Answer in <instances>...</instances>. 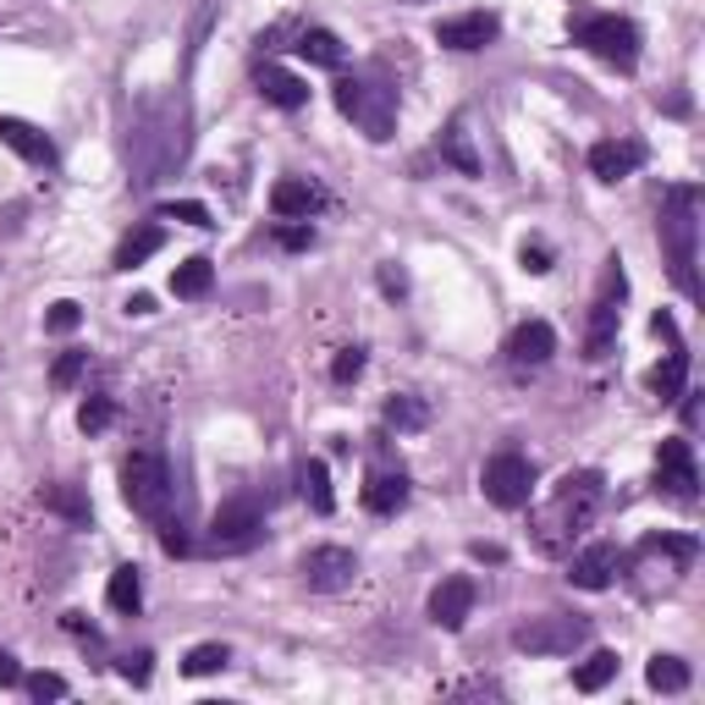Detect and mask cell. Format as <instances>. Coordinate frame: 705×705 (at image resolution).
Here are the masks:
<instances>
[{
  "mask_svg": "<svg viewBox=\"0 0 705 705\" xmlns=\"http://www.w3.org/2000/svg\"><path fill=\"white\" fill-rule=\"evenodd\" d=\"M182 149H188V116H182V100L160 94V100H144L133 111V127H127V160H133V182L149 188L160 177H171L182 166Z\"/></svg>",
  "mask_w": 705,
  "mask_h": 705,
  "instance_id": "6da1fadb",
  "label": "cell"
},
{
  "mask_svg": "<svg viewBox=\"0 0 705 705\" xmlns=\"http://www.w3.org/2000/svg\"><path fill=\"white\" fill-rule=\"evenodd\" d=\"M661 254H667L678 292L700 303V270H694L700 265V188L694 182H672L661 199Z\"/></svg>",
  "mask_w": 705,
  "mask_h": 705,
  "instance_id": "7a4b0ae2",
  "label": "cell"
},
{
  "mask_svg": "<svg viewBox=\"0 0 705 705\" xmlns=\"http://www.w3.org/2000/svg\"><path fill=\"white\" fill-rule=\"evenodd\" d=\"M601 496H606V480L595 474V469H579V474H562V485H557V496H551V507L540 513V524H535V546L546 551V557H557V551H568L590 524H595V513H601Z\"/></svg>",
  "mask_w": 705,
  "mask_h": 705,
  "instance_id": "3957f363",
  "label": "cell"
},
{
  "mask_svg": "<svg viewBox=\"0 0 705 705\" xmlns=\"http://www.w3.org/2000/svg\"><path fill=\"white\" fill-rule=\"evenodd\" d=\"M331 100H336V111L359 127L365 138H376V144H387L392 133H398V78L387 72V67H365V72H352V78H336V89H331Z\"/></svg>",
  "mask_w": 705,
  "mask_h": 705,
  "instance_id": "277c9868",
  "label": "cell"
},
{
  "mask_svg": "<svg viewBox=\"0 0 705 705\" xmlns=\"http://www.w3.org/2000/svg\"><path fill=\"white\" fill-rule=\"evenodd\" d=\"M171 496H177V485H171L166 452L133 447V452L122 458V502H127L144 524H160V518H171Z\"/></svg>",
  "mask_w": 705,
  "mask_h": 705,
  "instance_id": "5b68a950",
  "label": "cell"
},
{
  "mask_svg": "<svg viewBox=\"0 0 705 705\" xmlns=\"http://www.w3.org/2000/svg\"><path fill=\"white\" fill-rule=\"evenodd\" d=\"M568 34H573V45H584L595 61H606V67H617V72H634V67H639V29H634L628 18H612V12H601V18H573Z\"/></svg>",
  "mask_w": 705,
  "mask_h": 705,
  "instance_id": "8992f818",
  "label": "cell"
},
{
  "mask_svg": "<svg viewBox=\"0 0 705 705\" xmlns=\"http://www.w3.org/2000/svg\"><path fill=\"white\" fill-rule=\"evenodd\" d=\"M623 298H628V276H623V265H617V259H606L601 287H595V303H590V331H584V359H590V365H601L606 352L617 347Z\"/></svg>",
  "mask_w": 705,
  "mask_h": 705,
  "instance_id": "52a82bcc",
  "label": "cell"
},
{
  "mask_svg": "<svg viewBox=\"0 0 705 705\" xmlns=\"http://www.w3.org/2000/svg\"><path fill=\"white\" fill-rule=\"evenodd\" d=\"M265 535H270V529H265V507H259L254 496H232V502H221L215 518H210V551H215V557H243V551H254Z\"/></svg>",
  "mask_w": 705,
  "mask_h": 705,
  "instance_id": "ba28073f",
  "label": "cell"
},
{
  "mask_svg": "<svg viewBox=\"0 0 705 705\" xmlns=\"http://www.w3.org/2000/svg\"><path fill=\"white\" fill-rule=\"evenodd\" d=\"M480 491H485V502L491 507H502V513H518V507H529V496H535V463L524 458V452H496V458H485V469H480Z\"/></svg>",
  "mask_w": 705,
  "mask_h": 705,
  "instance_id": "9c48e42d",
  "label": "cell"
},
{
  "mask_svg": "<svg viewBox=\"0 0 705 705\" xmlns=\"http://www.w3.org/2000/svg\"><path fill=\"white\" fill-rule=\"evenodd\" d=\"M584 639H590V623L573 612H546V617H529L513 628V650H524V656H573Z\"/></svg>",
  "mask_w": 705,
  "mask_h": 705,
  "instance_id": "30bf717a",
  "label": "cell"
},
{
  "mask_svg": "<svg viewBox=\"0 0 705 705\" xmlns=\"http://www.w3.org/2000/svg\"><path fill=\"white\" fill-rule=\"evenodd\" d=\"M656 491L667 502H683V507L700 496V463H694V447L683 436L661 441V452H656Z\"/></svg>",
  "mask_w": 705,
  "mask_h": 705,
  "instance_id": "8fae6325",
  "label": "cell"
},
{
  "mask_svg": "<svg viewBox=\"0 0 705 705\" xmlns=\"http://www.w3.org/2000/svg\"><path fill=\"white\" fill-rule=\"evenodd\" d=\"M298 573H303V584H309V590L336 595V590H347L352 579H359V557H352L347 546H314V551H303Z\"/></svg>",
  "mask_w": 705,
  "mask_h": 705,
  "instance_id": "7c38bea8",
  "label": "cell"
},
{
  "mask_svg": "<svg viewBox=\"0 0 705 705\" xmlns=\"http://www.w3.org/2000/svg\"><path fill=\"white\" fill-rule=\"evenodd\" d=\"M623 562H628L623 546L595 540V546H584V551L568 562V584H579V590H612V584L623 579Z\"/></svg>",
  "mask_w": 705,
  "mask_h": 705,
  "instance_id": "4fadbf2b",
  "label": "cell"
},
{
  "mask_svg": "<svg viewBox=\"0 0 705 705\" xmlns=\"http://www.w3.org/2000/svg\"><path fill=\"white\" fill-rule=\"evenodd\" d=\"M496 34H502V18L496 12H458V18H441L436 23V45L441 51H485V45H496Z\"/></svg>",
  "mask_w": 705,
  "mask_h": 705,
  "instance_id": "5bb4252c",
  "label": "cell"
},
{
  "mask_svg": "<svg viewBox=\"0 0 705 705\" xmlns=\"http://www.w3.org/2000/svg\"><path fill=\"white\" fill-rule=\"evenodd\" d=\"M507 365L518 370V376H529V370H540L551 352H557V331L546 325V320H524V325H513V336H507Z\"/></svg>",
  "mask_w": 705,
  "mask_h": 705,
  "instance_id": "9a60e30c",
  "label": "cell"
},
{
  "mask_svg": "<svg viewBox=\"0 0 705 705\" xmlns=\"http://www.w3.org/2000/svg\"><path fill=\"white\" fill-rule=\"evenodd\" d=\"M590 177H601V182H623V177H634L639 166H645V144L639 138H601V144H590Z\"/></svg>",
  "mask_w": 705,
  "mask_h": 705,
  "instance_id": "2e32d148",
  "label": "cell"
},
{
  "mask_svg": "<svg viewBox=\"0 0 705 705\" xmlns=\"http://www.w3.org/2000/svg\"><path fill=\"white\" fill-rule=\"evenodd\" d=\"M469 612H474V579H469V573H452V579H441V584L430 590V623H436V628L458 634V628L469 623Z\"/></svg>",
  "mask_w": 705,
  "mask_h": 705,
  "instance_id": "e0dca14e",
  "label": "cell"
},
{
  "mask_svg": "<svg viewBox=\"0 0 705 705\" xmlns=\"http://www.w3.org/2000/svg\"><path fill=\"white\" fill-rule=\"evenodd\" d=\"M270 210H276V221H309V215L325 210V188L309 182V177H281L270 188Z\"/></svg>",
  "mask_w": 705,
  "mask_h": 705,
  "instance_id": "ac0fdd59",
  "label": "cell"
},
{
  "mask_svg": "<svg viewBox=\"0 0 705 705\" xmlns=\"http://www.w3.org/2000/svg\"><path fill=\"white\" fill-rule=\"evenodd\" d=\"M409 474L403 469H370V480H365V513H376V518H392V513H403L409 507Z\"/></svg>",
  "mask_w": 705,
  "mask_h": 705,
  "instance_id": "d6986e66",
  "label": "cell"
},
{
  "mask_svg": "<svg viewBox=\"0 0 705 705\" xmlns=\"http://www.w3.org/2000/svg\"><path fill=\"white\" fill-rule=\"evenodd\" d=\"M0 144H7V149H18L29 166H56V144L34 127V122H23V116H0Z\"/></svg>",
  "mask_w": 705,
  "mask_h": 705,
  "instance_id": "ffe728a7",
  "label": "cell"
},
{
  "mask_svg": "<svg viewBox=\"0 0 705 705\" xmlns=\"http://www.w3.org/2000/svg\"><path fill=\"white\" fill-rule=\"evenodd\" d=\"M259 94L276 111H303L309 105V83L298 72H287V67H259Z\"/></svg>",
  "mask_w": 705,
  "mask_h": 705,
  "instance_id": "44dd1931",
  "label": "cell"
},
{
  "mask_svg": "<svg viewBox=\"0 0 705 705\" xmlns=\"http://www.w3.org/2000/svg\"><path fill=\"white\" fill-rule=\"evenodd\" d=\"M292 51H298L309 67H325V72H342V67H347V45H342L331 29H303Z\"/></svg>",
  "mask_w": 705,
  "mask_h": 705,
  "instance_id": "7402d4cb",
  "label": "cell"
},
{
  "mask_svg": "<svg viewBox=\"0 0 705 705\" xmlns=\"http://www.w3.org/2000/svg\"><path fill=\"white\" fill-rule=\"evenodd\" d=\"M160 248H166V226H160V221H144L138 232H127V237L116 243V259H111V265H116V270H138V265H144L149 254H160Z\"/></svg>",
  "mask_w": 705,
  "mask_h": 705,
  "instance_id": "603a6c76",
  "label": "cell"
},
{
  "mask_svg": "<svg viewBox=\"0 0 705 705\" xmlns=\"http://www.w3.org/2000/svg\"><path fill=\"white\" fill-rule=\"evenodd\" d=\"M298 491H303V502H309V513H320V518H331V513H336V491H331V469H325L320 458H303V463H298Z\"/></svg>",
  "mask_w": 705,
  "mask_h": 705,
  "instance_id": "cb8c5ba5",
  "label": "cell"
},
{
  "mask_svg": "<svg viewBox=\"0 0 705 705\" xmlns=\"http://www.w3.org/2000/svg\"><path fill=\"white\" fill-rule=\"evenodd\" d=\"M689 387V347L683 342H672V352L650 370V392L661 398V403H678V392Z\"/></svg>",
  "mask_w": 705,
  "mask_h": 705,
  "instance_id": "d4e9b609",
  "label": "cell"
},
{
  "mask_svg": "<svg viewBox=\"0 0 705 705\" xmlns=\"http://www.w3.org/2000/svg\"><path fill=\"white\" fill-rule=\"evenodd\" d=\"M381 419H387V430H425L430 425V403L425 398H414V392H398V398H387V409H381Z\"/></svg>",
  "mask_w": 705,
  "mask_h": 705,
  "instance_id": "484cf974",
  "label": "cell"
},
{
  "mask_svg": "<svg viewBox=\"0 0 705 705\" xmlns=\"http://www.w3.org/2000/svg\"><path fill=\"white\" fill-rule=\"evenodd\" d=\"M105 601H111V612H122V617H138V606H144V579H138V568H133V562H122V568L111 573V584H105Z\"/></svg>",
  "mask_w": 705,
  "mask_h": 705,
  "instance_id": "4316f807",
  "label": "cell"
},
{
  "mask_svg": "<svg viewBox=\"0 0 705 705\" xmlns=\"http://www.w3.org/2000/svg\"><path fill=\"white\" fill-rule=\"evenodd\" d=\"M441 160H452L463 177H480V171H485L480 155H474V144H469V122H463V116H452V127L441 133Z\"/></svg>",
  "mask_w": 705,
  "mask_h": 705,
  "instance_id": "83f0119b",
  "label": "cell"
},
{
  "mask_svg": "<svg viewBox=\"0 0 705 705\" xmlns=\"http://www.w3.org/2000/svg\"><path fill=\"white\" fill-rule=\"evenodd\" d=\"M210 287H215V265L210 259H182L177 270H171V292L177 298H210Z\"/></svg>",
  "mask_w": 705,
  "mask_h": 705,
  "instance_id": "f1b7e54d",
  "label": "cell"
},
{
  "mask_svg": "<svg viewBox=\"0 0 705 705\" xmlns=\"http://www.w3.org/2000/svg\"><path fill=\"white\" fill-rule=\"evenodd\" d=\"M45 507L56 513V518H67V524H94V507H89V496L78 491V485H45Z\"/></svg>",
  "mask_w": 705,
  "mask_h": 705,
  "instance_id": "f546056e",
  "label": "cell"
},
{
  "mask_svg": "<svg viewBox=\"0 0 705 705\" xmlns=\"http://www.w3.org/2000/svg\"><path fill=\"white\" fill-rule=\"evenodd\" d=\"M612 678H617V650H595L590 661L573 667V689H579V694H595V689H606Z\"/></svg>",
  "mask_w": 705,
  "mask_h": 705,
  "instance_id": "4dcf8cb0",
  "label": "cell"
},
{
  "mask_svg": "<svg viewBox=\"0 0 705 705\" xmlns=\"http://www.w3.org/2000/svg\"><path fill=\"white\" fill-rule=\"evenodd\" d=\"M645 683L661 689V694H683V689H689V661H683V656H650Z\"/></svg>",
  "mask_w": 705,
  "mask_h": 705,
  "instance_id": "1f68e13d",
  "label": "cell"
},
{
  "mask_svg": "<svg viewBox=\"0 0 705 705\" xmlns=\"http://www.w3.org/2000/svg\"><path fill=\"white\" fill-rule=\"evenodd\" d=\"M226 661H232V650L210 639V645H193V650H188V661H182V672H188V678H210V672H221Z\"/></svg>",
  "mask_w": 705,
  "mask_h": 705,
  "instance_id": "d6a6232c",
  "label": "cell"
},
{
  "mask_svg": "<svg viewBox=\"0 0 705 705\" xmlns=\"http://www.w3.org/2000/svg\"><path fill=\"white\" fill-rule=\"evenodd\" d=\"M116 425V403L111 398H89L83 409H78V430L83 436H100V430H111Z\"/></svg>",
  "mask_w": 705,
  "mask_h": 705,
  "instance_id": "836d02e7",
  "label": "cell"
},
{
  "mask_svg": "<svg viewBox=\"0 0 705 705\" xmlns=\"http://www.w3.org/2000/svg\"><path fill=\"white\" fill-rule=\"evenodd\" d=\"M83 370H89V352H78V347H67V352H61V359L51 365V387H56V392H67V387H78V376H83Z\"/></svg>",
  "mask_w": 705,
  "mask_h": 705,
  "instance_id": "e575fe53",
  "label": "cell"
},
{
  "mask_svg": "<svg viewBox=\"0 0 705 705\" xmlns=\"http://www.w3.org/2000/svg\"><path fill=\"white\" fill-rule=\"evenodd\" d=\"M160 221H182V226H215L210 221V204H199V199H171V204H160Z\"/></svg>",
  "mask_w": 705,
  "mask_h": 705,
  "instance_id": "d590c367",
  "label": "cell"
},
{
  "mask_svg": "<svg viewBox=\"0 0 705 705\" xmlns=\"http://www.w3.org/2000/svg\"><path fill=\"white\" fill-rule=\"evenodd\" d=\"M359 376H365V347H342L336 359H331V381L336 387H352Z\"/></svg>",
  "mask_w": 705,
  "mask_h": 705,
  "instance_id": "8d00e7d4",
  "label": "cell"
},
{
  "mask_svg": "<svg viewBox=\"0 0 705 705\" xmlns=\"http://www.w3.org/2000/svg\"><path fill=\"white\" fill-rule=\"evenodd\" d=\"M78 325H83V309H78V303H67V298L51 303V314H45V331H51V336H72Z\"/></svg>",
  "mask_w": 705,
  "mask_h": 705,
  "instance_id": "74e56055",
  "label": "cell"
},
{
  "mask_svg": "<svg viewBox=\"0 0 705 705\" xmlns=\"http://www.w3.org/2000/svg\"><path fill=\"white\" fill-rule=\"evenodd\" d=\"M160 551H166V557H188V551H193L182 518H160Z\"/></svg>",
  "mask_w": 705,
  "mask_h": 705,
  "instance_id": "f35d334b",
  "label": "cell"
},
{
  "mask_svg": "<svg viewBox=\"0 0 705 705\" xmlns=\"http://www.w3.org/2000/svg\"><path fill=\"white\" fill-rule=\"evenodd\" d=\"M149 661H155V656H149V650H127V656H122V661H116V672H122V678H127V683H133V689H144V683H149V672H155V667H149Z\"/></svg>",
  "mask_w": 705,
  "mask_h": 705,
  "instance_id": "ab89813d",
  "label": "cell"
},
{
  "mask_svg": "<svg viewBox=\"0 0 705 705\" xmlns=\"http://www.w3.org/2000/svg\"><path fill=\"white\" fill-rule=\"evenodd\" d=\"M29 683V694L45 705V700H67V678L61 672H34V678H23Z\"/></svg>",
  "mask_w": 705,
  "mask_h": 705,
  "instance_id": "60d3db41",
  "label": "cell"
},
{
  "mask_svg": "<svg viewBox=\"0 0 705 705\" xmlns=\"http://www.w3.org/2000/svg\"><path fill=\"white\" fill-rule=\"evenodd\" d=\"M270 237H276L281 248H292V254H303V248L314 243V226H309V221H292V226H276Z\"/></svg>",
  "mask_w": 705,
  "mask_h": 705,
  "instance_id": "b9f144b4",
  "label": "cell"
},
{
  "mask_svg": "<svg viewBox=\"0 0 705 705\" xmlns=\"http://www.w3.org/2000/svg\"><path fill=\"white\" fill-rule=\"evenodd\" d=\"M381 292H387V298H409V270L387 259V265H381Z\"/></svg>",
  "mask_w": 705,
  "mask_h": 705,
  "instance_id": "7bdbcfd3",
  "label": "cell"
},
{
  "mask_svg": "<svg viewBox=\"0 0 705 705\" xmlns=\"http://www.w3.org/2000/svg\"><path fill=\"white\" fill-rule=\"evenodd\" d=\"M61 628H67L72 639H89V645H100V628H94L83 612H67V617H61Z\"/></svg>",
  "mask_w": 705,
  "mask_h": 705,
  "instance_id": "ee69618b",
  "label": "cell"
},
{
  "mask_svg": "<svg viewBox=\"0 0 705 705\" xmlns=\"http://www.w3.org/2000/svg\"><path fill=\"white\" fill-rule=\"evenodd\" d=\"M524 270H529V276H546V270H551V248H540V243H524Z\"/></svg>",
  "mask_w": 705,
  "mask_h": 705,
  "instance_id": "f6af8a7d",
  "label": "cell"
},
{
  "mask_svg": "<svg viewBox=\"0 0 705 705\" xmlns=\"http://www.w3.org/2000/svg\"><path fill=\"white\" fill-rule=\"evenodd\" d=\"M23 683V667H18V656L12 650H0V689H18Z\"/></svg>",
  "mask_w": 705,
  "mask_h": 705,
  "instance_id": "bcb514c9",
  "label": "cell"
},
{
  "mask_svg": "<svg viewBox=\"0 0 705 705\" xmlns=\"http://www.w3.org/2000/svg\"><path fill=\"white\" fill-rule=\"evenodd\" d=\"M122 309H127V314H138V320H144V314H155V298H149V292H133V298H127V303H122Z\"/></svg>",
  "mask_w": 705,
  "mask_h": 705,
  "instance_id": "7dc6e473",
  "label": "cell"
}]
</instances>
